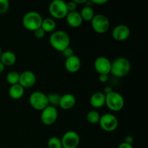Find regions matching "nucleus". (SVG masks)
<instances>
[{"label":"nucleus","mask_w":148,"mask_h":148,"mask_svg":"<svg viewBox=\"0 0 148 148\" xmlns=\"http://www.w3.org/2000/svg\"><path fill=\"white\" fill-rule=\"evenodd\" d=\"M81 17H82V20H85L87 22H90L93 17L95 16V13H94L93 9L90 6H85L81 10V12H79Z\"/></svg>","instance_id":"21"},{"label":"nucleus","mask_w":148,"mask_h":148,"mask_svg":"<svg viewBox=\"0 0 148 148\" xmlns=\"http://www.w3.org/2000/svg\"><path fill=\"white\" fill-rule=\"evenodd\" d=\"M101 115L96 111H90L87 114V121L91 124H97L99 123Z\"/></svg>","instance_id":"23"},{"label":"nucleus","mask_w":148,"mask_h":148,"mask_svg":"<svg viewBox=\"0 0 148 148\" xmlns=\"http://www.w3.org/2000/svg\"><path fill=\"white\" fill-rule=\"evenodd\" d=\"M98 79H99L100 82H102V83H106L108 79V75H99Z\"/></svg>","instance_id":"30"},{"label":"nucleus","mask_w":148,"mask_h":148,"mask_svg":"<svg viewBox=\"0 0 148 148\" xmlns=\"http://www.w3.org/2000/svg\"><path fill=\"white\" fill-rule=\"evenodd\" d=\"M94 68L99 75L111 73V62L106 56H99L94 62Z\"/></svg>","instance_id":"11"},{"label":"nucleus","mask_w":148,"mask_h":148,"mask_svg":"<svg viewBox=\"0 0 148 148\" xmlns=\"http://www.w3.org/2000/svg\"><path fill=\"white\" fill-rule=\"evenodd\" d=\"M62 148H77L80 143V137L77 132L67 131L61 139Z\"/></svg>","instance_id":"9"},{"label":"nucleus","mask_w":148,"mask_h":148,"mask_svg":"<svg viewBox=\"0 0 148 148\" xmlns=\"http://www.w3.org/2000/svg\"><path fill=\"white\" fill-rule=\"evenodd\" d=\"M58 116L59 113L56 107L48 106L43 111H41L40 121L44 125L51 126L56 123V121H57Z\"/></svg>","instance_id":"10"},{"label":"nucleus","mask_w":148,"mask_h":148,"mask_svg":"<svg viewBox=\"0 0 148 148\" xmlns=\"http://www.w3.org/2000/svg\"><path fill=\"white\" fill-rule=\"evenodd\" d=\"M65 18H66L67 24L70 27H75V28L79 27L83 22L79 12L77 11L68 12L67 15Z\"/></svg>","instance_id":"16"},{"label":"nucleus","mask_w":148,"mask_h":148,"mask_svg":"<svg viewBox=\"0 0 148 148\" xmlns=\"http://www.w3.org/2000/svg\"><path fill=\"white\" fill-rule=\"evenodd\" d=\"M49 43L53 49L62 52L70 45L69 34L64 30H55L49 36Z\"/></svg>","instance_id":"1"},{"label":"nucleus","mask_w":148,"mask_h":148,"mask_svg":"<svg viewBox=\"0 0 148 148\" xmlns=\"http://www.w3.org/2000/svg\"><path fill=\"white\" fill-rule=\"evenodd\" d=\"M25 93V88L20 84L11 85L9 89V95L13 100H19L23 98Z\"/></svg>","instance_id":"19"},{"label":"nucleus","mask_w":148,"mask_h":148,"mask_svg":"<svg viewBox=\"0 0 148 148\" xmlns=\"http://www.w3.org/2000/svg\"><path fill=\"white\" fill-rule=\"evenodd\" d=\"M4 69H5V66L0 62V73H2L4 71Z\"/></svg>","instance_id":"36"},{"label":"nucleus","mask_w":148,"mask_h":148,"mask_svg":"<svg viewBox=\"0 0 148 148\" xmlns=\"http://www.w3.org/2000/svg\"><path fill=\"white\" fill-rule=\"evenodd\" d=\"M125 101L124 98L119 92L113 91L111 93L106 95V104L109 110L114 112H117L122 110Z\"/></svg>","instance_id":"5"},{"label":"nucleus","mask_w":148,"mask_h":148,"mask_svg":"<svg viewBox=\"0 0 148 148\" xmlns=\"http://www.w3.org/2000/svg\"><path fill=\"white\" fill-rule=\"evenodd\" d=\"M48 148H62L61 139L57 137H51L48 140Z\"/></svg>","instance_id":"25"},{"label":"nucleus","mask_w":148,"mask_h":148,"mask_svg":"<svg viewBox=\"0 0 148 148\" xmlns=\"http://www.w3.org/2000/svg\"><path fill=\"white\" fill-rule=\"evenodd\" d=\"M61 96L62 95H59V93H56V92H52V93L48 94L47 98L48 101H49V106H51L56 107V108L59 106Z\"/></svg>","instance_id":"24"},{"label":"nucleus","mask_w":148,"mask_h":148,"mask_svg":"<svg viewBox=\"0 0 148 148\" xmlns=\"http://www.w3.org/2000/svg\"><path fill=\"white\" fill-rule=\"evenodd\" d=\"M124 142V143H127V144L132 145V143H134V138H133L132 136L128 135V136H127V137H125Z\"/></svg>","instance_id":"31"},{"label":"nucleus","mask_w":148,"mask_h":148,"mask_svg":"<svg viewBox=\"0 0 148 148\" xmlns=\"http://www.w3.org/2000/svg\"><path fill=\"white\" fill-rule=\"evenodd\" d=\"M65 69L69 73H76L81 67V61L76 55L66 58L64 62Z\"/></svg>","instance_id":"14"},{"label":"nucleus","mask_w":148,"mask_h":148,"mask_svg":"<svg viewBox=\"0 0 148 148\" xmlns=\"http://www.w3.org/2000/svg\"><path fill=\"white\" fill-rule=\"evenodd\" d=\"M118 148H134V147H133L132 145L127 144V143L123 142V143H121V144L119 145Z\"/></svg>","instance_id":"33"},{"label":"nucleus","mask_w":148,"mask_h":148,"mask_svg":"<svg viewBox=\"0 0 148 148\" xmlns=\"http://www.w3.org/2000/svg\"><path fill=\"white\" fill-rule=\"evenodd\" d=\"M92 2L93 4H98V5H103V4H105L108 2L107 0H92Z\"/></svg>","instance_id":"32"},{"label":"nucleus","mask_w":148,"mask_h":148,"mask_svg":"<svg viewBox=\"0 0 148 148\" xmlns=\"http://www.w3.org/2000/svg\"><path fill=\"white\" fill-rule=\"evenodd\" d=\"M29 103L36 111H43L49 106L47 95L41 91H34L29 97Z\"/></svg>","instance_id":"6"},{"label":"nucleus","mask_w":148,"mask_h":148,"mask_svg":"<svg viewBox=\"0 0 148 148\" xmlns=\"http://www.w3.org/2000/svg\"><path fill=\"white\" fill-rule=\"evenodd\" d=\"M0 62L5 66H13L17 62V56L13 51H5L1 53Z\"/></svg>","instance_id":"18"},{"label":"nucleus","mask_w":148,"mask_h":148,"mask_svg":"<svg viewBox=\"0 0 148 148\" xmlns=\"http://www.w3.org/2000/svg\"><path fill=\"white\" fill-rule=\"evenodd\" d=\"M43 31L45 33H52L56 30V24L55 20H53L51 17H47V18L43 19L41 26H40Z\"/></svg>","instance_id":"20"},{"label":"nucleus","mask_w":148,"mask_h":148,"mask_svg":"<svg viewBox=\"0 0 148 148\" xmlns=\"http://www.w3.org/2000/svg\"><path fill=\"white\" fill-rule=\"evenodd\" d=\"M76 104V98L73 94L66 93L61 96L59 106L63 110H69Z\"/></svg>","instance_id":"15"},{"label":"nucleus","mask_w":148,"mask_h":148,"mask_svg":"<svg viewBox=\"0 0 148 148\" xmlns=\"http://www.w3.org/2000/svg\"><path fill=\"white\" fill-rule=\"evenodd\" d=\"M131 70V63L125 57H118L111 62V73L116 77H124Z\"/></svg>","instance_id":"2"},{"label":"nucleus","mask_w":148,"mask_h":148,"mask_svg":"<svg viewBox=\"0 0 148 148\" xmlns=\"http://www.w3.org/2000/svg\"><path fill=\"white\" fill-rule=\"evenodd\" d=\"M131 34V30L125 25H119L112 30V37L116 41L121 42L127 40Z\"/></svg>","instance_id":"12"},{"label":"nucleus","mask_w":148,"mask_h":148,"mask_svg":"<svg viewBox=\"0 0 148 148\" xmlns=\"http://www.w3.org/2000/svg\"><path fill=\"white\" fill-rule=\"evenodd\" d=\"M66 7H67V10L69 12H75L76 11L77 8V4L74 1H68L66 3Z\"/></svg>","instance_id":"27"},{"label":"nucleus","mask_w":148,"mask_h":148,"mask_svg":"<svg viewBox=\"0 0 148 148\" xmlns=\"http://www.w3.org/2000/svg\"><path fill=\"white\" fill-rule=\"evenodd\" d=\"M90 22L92 30L99 34L106 33L110 28L109 20L103 14H95Z\"/></svg>","instance_id":"7"},{"label":"nucleus","mask_w":148,"mask_h":148,"mask_svg":"<svg viewBox=\"0 0 148 148\" xmlns=\"http://www.w3.org/2000/svg\"><path fill=\"white\" fill-rule=\"evenodd\" d=\"M6 80H7V83L10 84V85L18 84L19 80H20V74H19L18 72H15V71L10 72L7 75Z\"/></svg>","instance_id":"22"},{"label":"nucleus","mask_w":148,"mask_h":148,"mask_svg":"<svg viewBox=\"0 0 148 148\" xmlns=\"http://www.w3.org/2000/svg\"><path fill=\"white\" fill-rule=\"evenodd\" d=\"M90 105L94 108H100L106 104V95L102 92H94L90 98Z\"/></svg>","instance_id":"17"},{"label":"nucleus","mask_w":148,"mask_h":148,"mask_svg":"<svg viewBox=\"0 0 148 148\" xmlns=\"http://www.w3.org/2000/svg\"><path fill=\"white\" fill-rule=\"evenodd\" d=\"M113 89L110 86H106L105 87V88L103 89V93L105 94V95H107V94H109L111 93V92H113Z\"/></svg>","instance_id":"34"},{"label":"nucleus","mask_w":148,"mask_h":148,"mask_svg":"<svg viewBox=\"0 0 148 148\" xmlns=\"http://www.w3.org/2000/svg\"><path fill=\"white\" fill-rule=\"evenodd\" d=\"M98 124L103 131L111 132L115 131L119 126L118 119L113 114H105L101 116Z\"/></svg>","instance_id":"8"},{"label":"nucleus","mask_w":148,"mask_h":148,"mask_svg":"<svg viewBox=\"0 0 148 148\" xmlns=\"http://www.w3.org/2000/svg\"><path fill=\"white\" fill-rule=\"evenodd\" d=\"M74 1H75L77 4H85V3L87 2L86 0H74Z\"/></svg>","instance_id":"35"},{"label":"nucleus","mask_w":148,"mask_h":148,"mask_svg":"<svg viewBox=\"0 0 148 148\" xmlns=\"http://www.w3.org/2000/svg\"><path fill=\"white\" fill-rule=\"evenodd\" d=\"M49 14L53 20H62L65 18L68 14L66 2L63 0H53L49 4Z\"/></svg>","instance_id":"4"},{"label":"nucleus","mask_w":148,"mask_h":148,"mask_svg":"<svg viewBox=\"0 0 148 148\" xmlns=\"http://www.w3.org/2000/svg\"><path fill=\"white\" fill-rule=\"evenodd\" d=\"M43 17L36 11H30L26 13L23 17V25L29 31L34 32L41 26Z\"/></svg>","instance_id":"3"},{"label":"nucleus","mask_w":148,"mask_h":148,"mask_svg":"<svg viewBox=\"0 0 148 148\" xmlns=\"http://www.w3.org/2000/svg\"><path fill=\"white\" fill-rule=\"evenodd\" d=\"M36 82V76L33 72L29 70L24 71L20 74V80L19 84L23 88H30L34 86Z\"/></svg>","instance_id":"13"},{"label":"nucleus","mask_w":148,"mask_h":148,"mask_svg":"<svg viewBox=\"0 0 148 148\" xmlns=\"http://www.w3.org/2000/svg\"><path fill=\"white\" fill-rule=\"evenodd\" d=\"M10 8L8 0H0V14H5Z\"/></svg>","instance_id":"26"},{"label":"nucleus","mask_w":148,"mask_h":148,"mask_svg":"<svg viewBox=\"0 0 148 148\" xmlns=\"http://www.w3.org/2000/svg\"><path fill=\"white\" fill-rule=\"evenodd\" d=\"M62 53H63L64 56H65L66 59V58L69 57V56H72V55H74V50L71 47H68L62 51Z\"/></svg>","instance_id":"29"},{"label":"nucleus","mask_w":148,"mask_h":148,"mask_svg":"<svg viewBox=\"0 0 148 148\" xmlns=\"http://www.w3.org/2000/svg\"><path fill=\"white\" fill-rule=\"evenodd\" d=\"M1 53H2V51H1V47H0V57H1Z\"/></svg>","instance_id":"37"},{"label":"nucleus","mask_w":148,"mask_h":148,"mask_svg":"<svg viewBox=\"0 0 148 148\" xmlns=\"http://www.w3.org/2000/svg\"><path fill=\"white\" fill-rule=\"evenodd\" d=\"M33 33H34L35 37L38 39L43 38L45 36V35H46V33L43 31V30L41 28V27H39L38 29H37V30H35Z\"/></svg>","instance_id":"28"}]
</instances>
